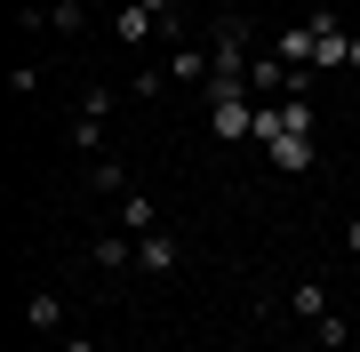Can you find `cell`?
<instances>
[{
    "label": "cell",
    "instance_id": "1",
    "mask_svg": "<svg viewBox=\"0 0 360 352\" xmlns=\"http://www.w3.org/2000/svg\"><path fill=\"white\" fill-rule=\"evenodd\" d=\"M112 40H120V48H144V40H160V8H153V0H129V8L112 16Z\"/></svg>",
    "mask_w": 360,
    "mask_h": 352
},
{
    "label": "cell",
    "instance_id": "2",
    "mask_svg": "<svg viewBox=\"0 0 360 352\" xmlns=\"http://www.w3.org/2000/svg\"><path fill=\"white\" fill-rule=\"evenodd\" d=\"M208 72H217V56H200L193 40H184V48H168V80H176V89H208Z\"/></svg>",
    "mask_w": 360,
    "mask_h": 352
},
{
    "label": "cell",
    "instance_id": "3",
    "mask_svg": "<svg viewBox=\"0 0 360 352\" xmlns=\"http://www.w3.org/2000/svg\"><path fill=\"white\" fill-rule=\"evenodd\" d=\"M312 48H321V40H312V25H288V32H272V56H281V65H312Z\"/></svg>",
    "mask_w": 360,
    "mask_h": 352
},
{
    "label": "cell",
    "instance_id": "4",
    "mask_svg": "<svg viewBox=\"0 0 360 352\" xmlns=\"http://www.w3.org/2000/svg\"><path fill=\"white\" fill-rule=\"evenodd\" d=\"M136 264H144V273H176V240H168V233H144L136 240Z\"/></svg>",
    "mask_w": 360,
    "mask_h": 352
},
{
    "label": "cell",
    "instance_id": "5",
    "mask_svg": "<svg viewBox=\"0 0 360 352\" xmlns=\"http://www.w3.org/2000/svg\"><path fill=\"white\" fill-rule=\"evenodd\" d=\"M288 313H296V320H328V288H321V280H296Z\"/></svg>",
    "mask_w": 360,
    "mask_h": 352
},
{
    "label": "cell",
    "instance_id": "6",
    "mask_svg": "<svg viewBox=\"0 0 360 352\" xmlns=\"http://www.w3.org/2000/svg\"><path fill=\"white\" fill-rule=\"evenodd\" d=\"M89 256L104 264V273H120V264H129V256H136V248H129V240H120V233H96V240H89Z\"/></svg>",
    "mask_w": 360,
    "mask_h": 352
},
{
    "label": "cell",
    "instance_id": "7",
    "mask_svg": "<svg viewBox=\"0 0 360 352\" xmlns=\"http://www.w3.org/2000/svg\"><path fill=\"white\" fill-rule=\"evenodd\" d=\"M89 184H96V193H136V184H129V169H120V160H96V169H89Z\"/></svg>",
    "mask_w": 360,
    "mask_h": 352
},
{
    "label": "cell",
    "instance_id": "8",
    "mask_svg": "<svg viewBox=\"0 0 360 352\" xmlns=\"http://www.w3.org/2000/svg\"><path fill=\"white\" fill-rule=\"evenodd\" d=\"M120 224H129V233H153V200H144V193H120Z\"/></svg>",
    "mask_w": 360,
    "mask_h": 352
},
{
    "label": "cell",
    "instance_id": "9",
    "mask_svg": "<svg viewBox=\"0 0 360 352\" xmlns=\"http://www.w3.org/2000/svg\"><path fill=\"white\" fill-rule=\"evenodd\" d=\"M80 25H89V8H80V0H56V8H49V32H80Z\"/></svg>",
    "mask_w": 360,
    "mask_h": 352
},
{
    "label": "cell",
    "instance_id": "10",
    "mask_svg": "<svg viewBox=\"0 0 360 352\" xmlns=\"http://www.w3.org/2000/svg\"><path fill=\"white\" fill-rule=\"evenodd\" d=\"M25 313H32V328H65V296H32Z\"/></svg>",
    "mask_w": 360,
    "mask_h": 352
},
{
    "label": "cell",
    "instance_id": "11",
    "mask_svg": "<svg viewBox=\"0 0 360 352\" xmlns=\"http://www.w3.org/2000/svg\"><path fill=\"white\" fill-rule=\"evenodd\" d=\"M312 337H321L328 352H345V344H352V328H345V313H328V320H312Z\"/></svg>",
    "mask_w": 360,
    "mask_h": 352
},
{
    "label": "cell",
    "instance_id": "12",
    "mask_svg": "<svg viewBox=\"0 0 360 352\" xmlns=\"http://www.w3.org/2000/svg\"><path fill=\"white\" fill-rule=\"evenodd\" d=\"M96 144H104V120L80 112V120H72V152H96Z\"/></svg>",
    "mask_w": 360,
    "mask_h": 352
},
{
    "label": "cell",
    "instance_id": "13",
    "mask_svg": "<svg viewBox=\"0 0 360 352\" xmlns=\"http://www.w3.org/2000/svg\"><path fill=\"white\" fill-rule=\"evenodd\" d=\"M65 352H96V337H80V328H72V337H65Z\"/></svg>",
    "mask_w": 360,
    "mask_h": 352
},
{
    "label": "cell",
    "instance_id": "14",
    "mask_svg": "<svg viewBox=\"0 0 360 352\" xmlns=\"http://www.w3.org/2000/svg\"><path fill=\"white\" fill-rule=\"evenodd\" d=\"M345 248H352V256H360V216H352V224H345Z\"/></svg>",
    "mask_w": 360,
    "mask_h": 352
},
{
    "label": "cell",
    "instance_id": "15",
    "mask_svg": "<svg viewBox=\"0 0 360 352\" xmlns=\"http://www.w3.org/2000/svg\"><path fill=\"white\" fill-rule=\"evenodd\" d=\"M232 8H248V16H257V8H264V0H232Z\"/></svg>",
    "mask_w": 360,
    "mask_h": 352
},
{
    "label": "cell",
    "instance_id": "16",
    "mask_svg": "<svg viewBox=\"0 0 360 352\" xmlns=\"http://www.w3.org/2000/svg\"><path fill=\"white\" fill-rule=\"evenodd\" d=\"M352 105H360V89H352Z\"/></svg>",
    "mask_w": 360,
    "mask_h": 352
}]
</instances>
